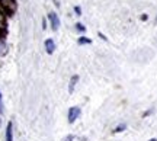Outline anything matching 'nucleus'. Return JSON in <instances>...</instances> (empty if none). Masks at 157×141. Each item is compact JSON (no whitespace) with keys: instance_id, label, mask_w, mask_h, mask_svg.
<instances>
[{"instance_id":"6e6552de","label":"nucleus","mask_w":157,"mask_h":141,"mask_svg":"<svg viewBox=\"0 0 157 141\" xmlns=\"http://www.w3.org/2000/svg\"><path fill=\"white\" fill-rule=\"evenodd\" d=\"M77 44L78 45H90V44H92V40L87 38V36H80L77 40Z\"/></svg>"},{"instance_id":"1a4fd4ad","label":"nucleus","mask_w":157,"mask_h":141,"mask_svg":"<svg viewBox=\"0 0 157 141\" xmlns=\"http://www.w3.org/2000/svg\"><path fill=\"white\" fill-rule=\"evenodd\" d=\"M6 50H7V48H6L5 38H3V36L0 35V55H3V54H5V52H6Z\"/></svg>"},{"instance_id":"ddd939ff","label":"nucleus","mask_w":157,"mask_h":141,"mask_svg":"<svg viewBox=\"0 0 157 141\" xmlns=\"http://www.w3.org/2000/svg\"><path fill=\"white\" fill-rule=\"evenodd\" d=\"M73 10H74V13H76L77 16H80V15H82V7H80V6H74Z\"/></svg>"},{"instance_id":"7ed1b4c3","label":"nucleus","mask_w":157,"mask_h":141,"mask_svg":"<svg viewBox=\"0 0 157 141\" xmlns=\"http://www.w3.org/2000/svg\"><path fill=\"white\" fill-rule=\"evenodd\" d=\"M44 47H45L47 54L51 55V54H54V51H56V41L52 40V38H47V40L44 41Z\"/></svg>"},{"instance_id":"f257e3e1","label":"nucleus","mask_w":157,"mask_h":141,"mask_svg":"<svg viewBox=\"0 0 157 141\" xmlns=\"http://www.w3.org/2000/svg\"><path fill=\"white\" fill-rule=\"evenodd\" d=\"M80 115H82V108H80V106L68 108V111H67V121H68V124H74V122L78 119V116H80Z\"/></svg>"},{"instance_id":"6ab92c4d","label":"nucleus","mask_w":157,"mask_h":141,"mask_svg":"<svg viewBox=\"0 0 157 141\" xmlns=\"http://www.w3.org/2000/svg\"><path fill=\"white\" fill-rule=\"evenodd\" d=\"M148 141H157V138H150Z\"/></svg>"},{"instance_id":"f3484780","label":"nucleus","mask_w":157,"mask_h":141,"mask_svg":"<svg viewBox=\"0 0 157 141\" xmlns=\"http://www.w3.org/2000/svg\"><path fill=\"white\" fill-rule=\"evenodd\" d=\"M42 29H47V19L42 17Z\"/></svg>"},{"instance_id":"9d476101","label":"nucleus","mask_w":157,"mask_h":141,"mask_svg":"<svg viewBox=\"0 0 157 141\" xmlns=\"http://www.w3.org/2000/svg\"><path fill=\"white\" fill-rule=\"evenodd\" d=\"M6 26V16H5V13L0 10V29H5Z\"/></svg>"},{"instance_id":"f03ea898","label":"nucleus","mask_w":157,"mask_h":141,"mask_svg":"<svg viewBox=\"0 0 157 141\" xmlns=\"http://www.w3.org/2000/svg\"><path fill=\"white\" fill-rule=\"evenodd\" d=\"M48 22H50L52 31H58V28L61 26V21H60V17H58L56 12H50L48 13Z\"/></svg>"},{"instance_id":"39448f33","label":"nucleus","mask_w":157,"mask_h":141,"mask_svg":"<svg viewBox=\"0 0 157 141\" xmlns=\"http://www.w3.org/2000/svg\"><path fill=\"white\" fill-rule=\"evenodd\" d=\"M78 74H73L71 77H70V80H68V93L71 95L74 92V89H76V86H77V83H78Z\"/></svg>"},{"instance_id":"dca6fc26","label":"nucleus","mask_w":157,"mask_h":141,"mask_svg":"<svg viewBox=\"0 0 157 141\" xmlns=\"http://www.w3.org/2000/svg\"><path fill=\"white\" fill-rule=\"evenodd\" d=\"M73 140H74V135H71V134H68L67 138H66L64 141H73Z\"/></svg>"},{"instance_id":"a211bd4d","label":"nucleus","mask_w":157,"mask_h":141,"mask_svg":"<svg viewBox=\"0 0 157 141\" xmlns=\"http://www.w3.org/2000/svg\"><path fill=\"white\" fill-rule=\"evenodd\" d=\"M147 17H148V16H147L146 13H144V15H143V16H141V19H143V21H147Z\"/></svg>"},{"instance_id":"20e7f679","label":"nucleus","mask_w":157,"mask_h":141,"mask_svg":"<svg viewBox=\"0 0 157 141\" xmlns=\"http://www.w3.org/2000/svg\"><path fill=\"white\" fill-rule=\"evenodd\" d=\"M5 141H13V122H12V121H9L7 125H6Z\"/></svg>"},{"instance_id":"0eeeda50","label":"nucleus","mask_w":157,"mask_h":141,"mask_svg":"<svg viewBox=\"0 0 157 141\" xmlns=\"http://www.w3.org/2000/svg\"><path fill=\"white\" fill-rule=\"evenodd\" d=\"M127 130V124L125 122H121V124H118L115 128H113V134H119V132H124V131Z\"/></svg>"},{"instance_id":"2eb2a0df","label":"nucleus","mask_w":157,"mask_h":141,"mask_svg":"<svg viewBox=\"0 0 157 141\" xmlns=\"http://www.w3.org/2000/svg\"><path fill=\"white\" fill-rule=\"evenodd\" d=\"M98 35H99V38H101V40H103V41H108V38L106 36H105V35L102 34V32H98Z\"/></svg>"},{"instance_id":"4468645a","label":"nucleus","mask_w":157,"mask_h":141,"mask_svg":"<svg viewBox=\"0 0 157 141\" xmlns=\"http://www.w3.org/2000/svg\"><path fill=\"white\" fill-rule=\"evenodd\" d=\"M153 111H154V109H148V111H146V112L143 113V116L146 118V116H148V115H151V113H153Z\"/></svg>"},{"instance_id":"423d86ee","label":"nucleus","mask_w":157,"mask_h":141,"mask_svg":"<svg viewBox=\"0 0 157 141\" xmlns=\"http://www.w3.org/2000/svg\"><path fill=\"white\" fill-rule=\"evenodd\" d=\"M0 6L6 10L12 12L15 9V0H0Z\"/></svg>"},{"instance_id":"f8f14e48","label":"nucleus","mask_w":157,"mask_h":141,"mask_svg":"<svg viewBox=\"0 0 157 141\" xmlns=\"http://www.w3.org/2000/svg\"><path fill=\"white\" fill-rule=\"evenodd\" d=\"M5 112V103H3V96H2V92H0V115Z\"/></svg>"},{"instance_id":"9b49d317","label":"nucleus","mask_w":157,"mask_h":141,"mask_svg":"<svg viewBox=\"0 0 157 141\" xmlns=\"http://www.w3.org/2000/svg\"><path fill=\"white\" fill-rule=\"evenodd\" d=\"M76 29H77L78 32H82V34H83V32H86V26H84L83 23H76Z\"/></svg>"},{"instance_id":"aec40b11","label":"nucleus","mask_w":157,"mask_h":141,"mask_svg":"<svg viewBox=\"0 0 157 141\" xmlns=\"http://www.w3.org/2000/svg\"><path fill=\"white\" fill-rule=\"evenodd\" d=\"M0 125H2V119H0Z\"/></svg>"}]
</instances>
